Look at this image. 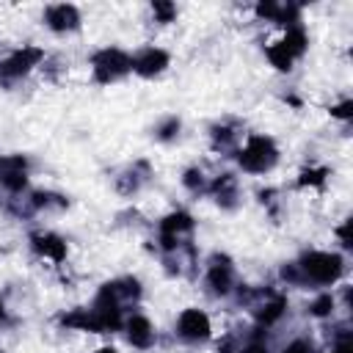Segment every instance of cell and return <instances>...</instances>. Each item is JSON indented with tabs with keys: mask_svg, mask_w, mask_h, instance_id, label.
I'll return each instance as SVG.
<instances>
[{
	"mask_svg": "<svg viewBox=\"0 0 353 353\" xmlns=\"http://www.w3.org/2000/svg\"><path fill=\"white\" fill-rule=\"evenodd\" d=\"M52 204L63 207V204H66V199H61V196H55V193H44V190H36V193L30 196V207H33V210H41V207H52Z\"/></svg>",
	"mask_w": 353,
	"mask_h": 353,
	"instance_id": "18",
	"label": "cell"
},
{
	"mask_svg": "<svg viewBox=\"0 0 353 353\" xmlns=\"http://www.w3.org/2000/svg\"><path fill=\"white\" fill-rule=\"evenodd\" d=\"M237 138V132H234V127H215L212 130V143H215V149H229L232 146V141Z\"/></svg>",
	"mask_w": 353,
	"mask_h": 353,
	"instance_id": "19",
	"label": "cell"
},
{
	"mask_svg": "<svg viewBox=\"0 0 353 353\" xmlns=\"http://www.w3.org/2000/svg\"><path fill=\"white\" fill-rule=\"evenodd\" d=\"M190 232H193V218H190L188 212L176 210V212L165 215V218L160 221V232H157L163 251H176V248H182Z\"/></svg>",
	"mask_w": 353,
	"mask_h": 353,
	"instance_id": "4",
	"label": "cell"
},
{
	"mask_svg": "<svg viewBox=\"0 0 353 353\" xmlns=\"http://www.w3.org/2000/svg\"><path fill=\"white\" fill-rule=\"evenodd\" d=\"M334 353H347V342H342V345H339V347H336Z\"/></svg>",
	"mask_w": 353,
	"mask_h": 353,
	"instance_id": "28",
	"label": "cell"
},
{
	"mask_svg": "<svg viewBox=\"0 0 353 353\" xmlns=\"http://www.w3.org/2000/svg\"><path fill=\"white\" fill-rule=\"evenodd\" d=\"M284 353H312V345L303 342V339H295V342H290V345L284 347Z\"/></svg>",
	"mask_w": 353,
	"mask_h": 353,
	"instance_id": "24",
	"label": "cell"
},
{
	"mask_svg": "<svg viewBox=\"0 0 353 353\" xmlns=\"http://www.w3.org/2000/svg\"><path fill=\"white\" fill-rule=\"evenodd\" d=\"M336 234H339V243H342L345 248H350V221H345V223L336 229Z\"/></svg>",
	"mask_w": 353,
	"mask_h": 353,
	"instance_id": "25",
	"label": "cell"
},
{
	"mask_svg": "<svg viewBox=\"0 0 353 353\" xmlns=\"http://www.w3.org/2000/svg\"><path fill=\"white\" fill-rule=\"evenodd\" d=\"M182 182H185V188L188 190H193V193H199V190H204L207 185H204V174L199 171V168H188L185 171V176H182Z\"/></svg>",
	"mask_w": 353,
	"mask_h": 353,
	"instance_id": "20",
	"label": "cell"
},
{
	"mask_svg": "<svg viewBox=\"0 0 353 353\" xmlns=\"http://www.w3.org/2000/svg\"><path fill=\"white\" fill-rule=\"evenodd\" d=\"M94 353H119L116 347H99V350H94Z\"/></svg>",
	"mask_w": 353,
	"mask_h": 353,
	"instance_id": "27",
	"label": "cell"
},
{
	"mask_svg": "<svg viewBox=\"0 0 353 353\" xmlns=\"http://www.w3.org/2000/svg\"><path fill=\"white\" fill-rule=\"evenodd\" d=\"M3 317H6V312H3V303H0V323H3Z\"/></svg>",
	"mask_w": 353,
	"mask_h": 353,
	"instance_id": "29",
	"label": "cell"
},
{
	"mask_svg": "<svg viewBox=\"0 0 353 353\" xmlns=\"http://www.w3.org/2000/svg\"><path fill=\"white\" fill-rule=\"evenodd\" d=\"M168 66V52L160 47H146L132 58V72H138L141 77H154Z\"/></svg>",
	"mask_w": 353,
	"mask_h": 353,
	"instance_id": "11",
	"label": "cell"
},
{
	"mask_svg": "<svg viewBox=\"0 0 353 353\" xmlns=\"http://www.w3.org/2000/svg\"><path fill=\"white\" fill-rule=\"evenodd\" d=\"M234 284V268L229 262V256H212L210 268H207V287L215 295H229Z\"/></svg>",
	"mask_w": 353,
	"mask_h": 353,
	"instance_id": "8",
	"label": "cell"
},
{
	"mask_svg": "<svg viewBox=\"0 0 353 353\" xmlns=\"http://www.w3.org/2000/svg\"><path fill=\"white\" fill-rule=\"evenodd\" d=\"M152 11H154L157 22H171V19L176 17V6H174V3H163V0H157V3L152 6Z\"/></svg>",
	"mask_w": 353,
	"mask_h": 353,
	"instance_id": "21",
	"label": "cell"
},
{
	"mask_svg": "<svg viewBox=\"0 0 353 353\" xmlns=\"http://www.w3.org/2000/svg\"><path fill=\"white\" fill-rule=\"evenodd\" d=\"M342 270H345V262H342L339 254H334V251H306L298 262L281 268V279L290 281V284L328 287V284L339 281Z\"/></svg>",
	"mask_w": 353,
	"mask_h": 353,
	"instance_id": "1",
	"label": "cell"
},
{
	"mask_svg": "<svg viewBox=\"0 0 353 353\" xmlns=\"http://www.w3.org/2000/svg\"><path fill=\"white\" fill-rule=\"evenodd\" d=\"M276 160H279V149L268 135H248L243 149L237 152V163L248 174H265L276 165Z\"/></svg>",
	"mask_w": 353,
	"mask_h": 353,
	"instance_id": "2",
	"label": "cell"
},
{
	"mask_svg": "<svg viewBox=\"0 0 353 353\" xmlns=\"http://www.w3.org/2000/svg\"><path fill=\"white\" fill-rule=\"evenodd\" d=\"M91 69L97 83H113L132 69V58L119 47H105L91 58Z\"/></svg>",
	"mask_w": 353,
	"mask_h": 353,
	"instance_id": "3",
	"label": "cell"
},
{
	"mask_svg": "<svg viewBox=\"0 0 353 353\" xmlns=\"http://www.w3.org/2000/svg\"><path fill=\"white\" fill-rule=\"evenodd\" d=\"M210 193L215 196V201L221 207H234L237 201V179L232 174H221L212 185H210Z\"/></svg>",
	"mask_w": 353,
	"mask_h": 353,
	"instance_id": "14",
	"label": "cell"
},
{
	"mask_svg": "<svg viewBox=\"0 0 353 353\" xmlns=\"http://www.w3.org/2000/svg\"><path fill=\"white\" fill-rule=\"evenodd\" d=\"M331 312H334V295L331 292H320L309 303V314H314V317H328Z\"/></svg>",
	"mask_w": 353,
	"mask_h": 353,
	"instance_id": "16",
	"label": "cell"
},
{
	"mask_svg": "<svg viewBox=\"0 0 353 353\" xmlns=\"http://www.w3.org/2000/svg\"><path fill=\"white\" fill-rule=\"evenodd\" d=\"M265 55H268V61L276 66V69H281V72H287V69H292V55H290V50L281 44V39L279 41H273L268 50H265Z\"/></svg>",
	"mask_w": 353,
	"mask_h": 353,
	"instance_id": "15",
	"label": "cell"
},
{
	"mask_svg": "<svg viewBox=\"0 0 353 353\" xmlns=\"http://www.w3.org/2000/svg\"><path fill=\"white\" fill-rule=\"evenodd\" d=\"M44 22H47L50 30L66 33V30H74L80 25V11L69 3H58V6H50L44 11Z\"/></svg>",
	"mask_w": 353,
	"mask_h": 353,
	"instance_id": "12",
	"label": "cell"
},
{
	"mask_svg": "<svg viewBox=\"0 0 353 353\" xmlns=\"http://www.w3.org/2000/svg\"><path fill=\"white\" fill-rule=\"evenodd\" d=\"M176 132H179V119H176V116H168V119L160 121V127H157V138H163V141L174 138Z\"/></svg>",
	"mask_w": 353,
	"mask_h": 353,
	"instance_id": "22",
	"label": "cell"
},
{
	"mask_svg": "<svg viewBox=\"0 0 353 353\" xmlns=\"http://www.w3.org/2000/svg\"><path fill=\"white\" fill-rule=\"evenodd\" d=\"M41 58H44V52H41L39 47H30V44H28V47H19V50H14L8 58L0 61V77H3V80H17V77L28 74L33 66H39Z\"/></svg>",
	"mask_w": 353,
	"mask_h": 353,
	"instance_id": "5",
	"label": "cell"
},
{
	"mask_svg": "<svg viewBox=\"0 0 353 353\" xmlns=\"http://www.w3.org/2000/svg\"><path fill=\"white\" fill-rule=\"evenodd\" d=\"M256 298H259V301L254 303V317H256V323H259L262 328H268V325H273V323L284 314L287 298H284L281 292H259Z\"/></svg>",
	"mask_w": 353,
	"mask_h": 353,
	"instance_id": "9",
	"label": "cell"
},
{
	"mask_svg": "<svg viewBox=\"0 0 353 353\" xmlns=\"http://www.w3.org/2000/svg\"><path fill=\"white\" fill-rule=\"evenodd\" d=\"M240 353H265V350H262V347H259V345H251V347H245V350H243V347H240Z\"/></svg>",
	"mask_w": 353,
	"mask_h": 353,
	"instance_id": "26",
	"label": "cell"
},
{
	"mask_svg": "<svg viewBox=\"0 0 353 353\" xmlns=\"http://www.w3.org/2000/svg\"><path fill=\"white\" fill-rule=\"evenodd\" d=\"M325 176H328V171L323 168V165H312V168H303L301 171V176H298V185H312V188H317V185H323L325 182Z\"/></svg>",
	"mask_w": 353,
	"mask_h": 353,
	"instance_id": "17",
	"label": "cell"
},
{
	"mask_svg": "<svg viewBox=\"0 0 353 353\" xmlns=\"http://www.w3.org/2000/svg\"><path fill=\"white\" fill-rule=\"evenodd\" d=\"M127 339L135 345V347H149L152 342H154V328H152V323L143 317V314H132L130 320H127Z\"/></svg>",
	"mask_w": 353,
	"mask_h": 353,
	"instance_id": "13",
	"label": "cell"
},
{
	"mask_svg": "<svg viewBox=\"0 0 353 353\" xmlns=\"http://www.w3.org/2000/svg\"><path fill=\"white\" fill-rule=\"evenodd\" d=\"M350 108H353V102L350 99H345L342 105H336V108H331V116H336V119H350Z\"/></svg>",
	"mask_w": 353,
	"mask_h": 353,
	"instance_id": "23",
	"label": "cell"
},
{
	"mask_svg": "<svg viewBox=\"0 0 353 353\" xmlns=\"http://www.w3.org/2000/svg\"><path fill=\"white\" fill-rule=\"evenodd\" d=\"M30 245H33V251L39 256H44L50 262H63L66 259V243L55 232H33L30 234Z\"/></svg>",
	"mask_w": 353,
	"mask_h": 353,
	"instance_id": "10",
	"label": "cell"
},
{
	"mask_svg": "<svg viewBox=\"0 0 353 353\" xmlns=\"http://www.w3.org/2000/svg\"><path fill=\"white\" fill-rule=\"evenodd\" d=\"M212 325H210V317L201 312V309H185L179 317H176V334L185 339V342H204L210 336Z\"/></svg>",
	"mask_w": 353,
	"mask_h": 353,
	"instance_id": "7",
	"label": "cell"
},
{
	"mask_svg": "<svg viewBox=\"0 0 353 353\" xmlns=\"http://www.w3.org/2000/svg\"><path fill=\"white\" fill-rule=\"evenodd\" d=\"M28 185V157L25 154H3L0 157V188L8 193H19Z\"/></svg>",
	"mask_w": 353,
	"mask_h": 353,
	"instance_id": "6",
	"label": "cell"
}]
</instances>
